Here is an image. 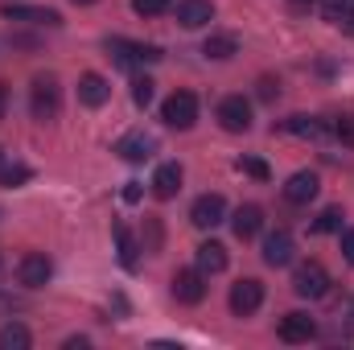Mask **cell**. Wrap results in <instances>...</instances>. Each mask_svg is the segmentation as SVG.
I'll list each match as a JSON object with an SVG mask.
<instances>
[{"mask_svg": "<svg viewBox=\"0 0 354 350\" xmlns=\"http://www.w3.org/2000/svg\"><path fill=\"white\" fill-rule=\"evenodd\" d=\"M29 111H33L37 124L58 120V111H62V83L54 75H37L33 79V87H29Z\"/></svg>", "mask_w": 354, "mask_h": 350, "instance_id": "1", "label": "cell"}, {"mask_svg": "<svg viewBox=\"0 0 354 350\" xmlns=\"http://www.w3.org/2000/svg\"><path fill=\"white\" fill-rule=\"evenodd\" d=\"M50 276H54V264H50L46 252H29V256H21V264H17V280L25 288H41V284H50Z\"/></svg>", "mask_w": 354, "mask_h": 350, "instance_id": "8", "label": "cell"}, {"mask_svg": "<svg viewBox=\"0 0 354 350\" xmlns=\"http://www.w3.org/2000/svg\"><path fill=\"white\" fill-rule=\"evenodd\" d=\"M181 177H185L181 174V165H177V161H165V165L153 174V194H157V198H177Z\"/></svg>", "mask_w": 354, "mask_h": 350, "instance_id": "18", "label": "cell"}, {"mask_svg": "<svg viewBox=\"0 0 354 350\" xmlns=\"http://www.w3.org/2000/svg\"><path fill=\"white\" fill-rule=\"evenodd\" d=\"M338 29H342V33H351V37H354V8L346 12V17H342V25H338Z\"/></svg>", "mask_w": 354, "mask_h": 350, "instance_id": "35", "label": "cell"}, {"mask_svg": "<svg viewBox=\"0 0 354 350\" xmlns=\"http://www.w3.org/2000/svg\"><path fill=\"white\" fill-rule=\"evenodd\" d=\"M17 309H25V301H21V297H12V293H4V288H0V317H4V313H17Z\"/></svg>", "mask_w": 354, "mask_h": 350, "instance_id": "31", "label": "cell"}, {"mask_svg": "<svg viewBox=\"0 0 354 350\" xmlns=\"http://www.w3.org/2000/svg\"><path fill=\"white\" fill-rule=\"evenodd\" d=\"M297 260V239H292V231H272L264 239V264L268 268H288V264Z\"/></svg>", "mask_w": 354, "mask_h": 350, "instance_id": "10", "label": "cell"}, {"mask_svg": "<svg viewBox=\"0 0 354 350\" xmlns=\"http://www.w3.org/2000/svg\"><path fill=\"white\" fill-rule=\"evenodd\" d=\"M174 297L181 305H198L206 297V272L202 268H177L174 272Z\"/></svg>", "mask_w": 354, "mask_h": 350, "instance_id": "7", "label": "cell"}, {"mask_svg": "<svg viewBox=\"0 0 354 350\" xmlns=\"http://www.w3.org/2000/svg\"><path fill=\"white\" fill-rule=\"evenodd\" d=\"M218 124H223L227 132H248V128H252V103H248L243 95H227V99L218 103Z\"/></svg>", "mask_w": 354, "mask_h": 350, "instance_id": "9", "label": "cell"}, {"mask_svg": "<svg viewBox=\"0 0 354 350\" xmlns=\"http://www.w3.org/2000/svg\"><path fill=\"white\" fill-rule=\"evenodd\" d=\"M280 128H284V132H292V136H309V140L326 136V124H322V120H313V116H288Z\"/></svg>", "mask_w": 354, "mask_h": 350, "instance_id": "22", "label": "cell"}, {"mask_svg": "<svg viewBox=\"0 0 354 350\" xmlns=\"http://www.w3.org/2000/svg\"><path fill=\"white\" fill-rule=\"evenodd\" d=\"M202 54H206V58H214V62H227V58H235V54H239V42H235L231 33H210V37H206V46H202Z\"/></svg>", "mask_w": 354, "mask_h": 350, "instance_id": "20", "label": "cell"}, {"mask_svg": "<svg viewBox=\"0 0 354 350\" xmlns=\"http://www.w3.org/2000/svg\"><path fill=\"white\" fill-rule=\"evenodd\" d=\"M4 111H8V87L0 83V120H4Z\"/></svg>", "mask_w": 354, "mask_h": 350, "instance_id": "36", "label": "cell"}, {"mask_svg": "<svg viewBox=\"0 0 354 350\" xmlns=\"http://www.w3.org/2000/svg\"><path fill=\"white\" fill-rule=\"evenodd\" d=\"M33 177L29 165H0V185H8V190H17V185H25Z\"/></svg>", "mask_w": 354, "mask_h": 350, "instance_id": "25", "label": "cell"}, {"mask_svg": "<svg viewBox=\"0 0 354 350\" xmlns=\"http://www.w3.org/2000/svg\"><path fill=\"white\" fill-rule=\"evenodd\" d=\"M124 202H140V185H136V181H128V190H124Z\"/></svg>", "mask_w": 354, "mask_h": 350, "instance_id": "34", "label": "cell"}, {"mask_svg": "<svg viewBox=\"0 0 354 350\" xmlns=\"http://www.w3.org/2000/svg\"><path fill=\"white\" fill-rule=\"evenodd\" d=\"M297 4H313V0H297Z\"/></svg>", "mask_w": 354, "mask_h": 350, "instance_id": "38", "label": "cell"}, {"mask_svg": "<svg viewBox=\"0 0 354 350\" xmlns=\"http://www.w3.org/2000/svg\"><path fill=\"white\" fill-rule=\"evenodd\" d=\"M334 136H338L346 149H354V116H342V120L334 124Z\"/></svg>", "mask_w": 354, "mask_h": 350, "instance_id": "30", "label": "cell"}, {"mask_svg": "<svg viewBox=\"0 0 354 350\" xmlns=\"http://www.w3.org/2000/svg\"><path fill=\"white\" fill-rule=\"evenodd\" d=\"M115 153H120L128 165H140V161H149V157L157 153V140H153L149 132H128V136L115 140Z\"/></svg>", "mask_w": 354, "mask_h": 350, "instance_id": "12", "label": "cell"}, {"mask_svg": "<svg viewBox=\"0 0 354 350\" xmlns=\"http://www.w3.org/2000/svg\"><path fill=\"white\" fill-rule=\"evenodd\" d=\"M198 268H202L206 276L223 272V268H227V248H223V243H214V239H206V243L198 248Z\"/></svg>", "mask_w": 354, "mask_h": 350, "instance_id": "21", "label": "cell"}, {"mask_svg": "<svg viewBox=\"0 0 354 350\" xmlns=\"http://www.w3.org/2000/svg\"><path fill=\"white\" fill-rule=\"evenodd\" d=\"M354 8V0H322V12H326V21L330 25H342V17Z\"/></svg>", "mask_w": 354, "mask_h": 350, "instance_id": "28", "label": "cell"}, {"mask_svg": "<svg viewBox=\"0 0 354 350\" xmlns=\"http://www.w3.org/2000/svg\"><path fill=\"white\" fill-rule=\"evenodd\" d=\"M153 87H157V83H153L149 75L132 79V103H136V107H149V103H153Z\"/></svg>", "mask_w": 354, "mask_h": 350, "instance_id": "26", "label": "cell"}, {"mask_svg": "<svg viewBox=\"0 0 354 350\" xmlns=\"http://www.w3.org/2000/svg\"><path fill=\"white\" fill-rule=\"evenodd\" d=\"M342 256L346 264H354V231H342Z\"/></svg>", "mask_w": 354, "mask_h": 350, "instance_id": "33", "label": "cell"}, {"mask_svg": "<svg viewBox=\"0 0 354 350\" xmlns=\"http://www.w3.org/2000/svg\"><path fill=\"white\" fill-rule=\"evenodd\" d=\"M227 305H231V313H235V317H252V313L264 305V284H260L256 276H243L239 284H231Z\"/></svg>", "mask_w": 354, "mask_h": 350, "instance_id": "5", "label": "cell"}, {"mask_svg": "<svg viewBox=\"0 0 354 350\" xmlns=\"http://www.w3.org/2000/svg\"><path fill=\"white\" fill-rule=\"evenodd\" d=\"M33 342V334L21 326V322H8L4 330H0V350H29Z\"/></svg>", "mask_w": 354, "mask_h": 350, "instance_id": "23", "label": "cell"}, {"mask_svg": "<svg viewBox=\"0 0 354 350\" xmlns=\"http://www.w3.org/2000/svg\"><path fill=\"white\" fill-rule=\"evenodd\" d=\"M260 227H264V210L256 206V202H248V206H239L235 214H231V231L248 243V239H256L260 235Z\"/></svg>", "mask_w": 354, "mask_h": 350, "instance_id": "14", "label": "cell"}, {"mask_svg": "<svg viewBox=\"0 0 354 350\" xmlns=\"http://www.w3.org/2000/svg\"><path fill=\"white\" fill-rule=\"evenodd\" d=\"M161 120L177 128V132H185V128H194L198 124V95L194 91H174L165 103H161Z\"/></svg>", "mask_w": 354, "mask_h": 350, "instance_id": "4", "label": "cell"}, {"mask_svg": "<svg viewBox=\"0 0 354 350\" xmlns=\"http://www.w3.org/2000/svg\"><path fill=\"white\" fill-rule=\"evenodd\" d=\"M8 21H29V25H62V17L54 8H29V4H4Z\"/></svg>", "mask_w": 354, "mask_h": 350, "instance_id": "17", "label": "cell"}, {"mask_svg": "<svg viewBox=\"0 0 354 350\" xmlns=\"http://www.w3.org/2000/svg\"><path fill=\"white\" fill-rule=\"evenodd\" d=\"M111 235H115V252H120V264H124V268H136V260H140V248H136V239H132L128 223H111Z\"/></svg>", "mask_w": 354, "mask_h": 350, "instance_id": "19", "label": "cell"}, {"mask_svg": "<svg viewBox=\"0 0 354 350\" xmlns=\"http://www.w3.org/2000/svg\"><path fill=\"white\" fill-rule=\"evenodd\" d=\"M276 334H280V342H309L313 334H317V322L309 317V313H301V309H292V313H284L280 317V326H276Z\"/></svg>", "mask_w": 354, "mask_h": 350, "instance_id": "11", "label": "cell"}, {"mask_svg": "<svg viewBox=\"0 0 354 350\" xmlns=\"http://www.w3.org/2000/svg\"><path fill=\"white\" fill-rule=\"evenodd\" d=\"M107 54L115 58V66L124 71H136L145 62H161V46H140V42H128V37H107Z\"/></svg>", "mask_w": 354, "mask_h": 350, "instance_id": "2", "label": "cell"}, {"mask_svg": "<svg viewBox=\"0 0 354 350\" xmlns=\"http://www.w3.org/2000/svg\"><path fill=\"white\" fill-rule=\"evenodd\" d=\"M239 174L256 177V181H268V177H272V169H268L260 157H239Z\"/></svg>", "mask_w": 354, "mask_h": 350, "instance_id": "29", "label": "cell"}, {"mask_svg": "<svg viewBox=\"0 0 354 350\" xmlns=\"http://www.w3.org/2000/svg\"><path fill=\"white\" fill-rule=\"evenodd\" d=\"M0 165H4V153H0Z\"/></svg>", "mask_w": 354, "mask_h": 350, "instance_id": "39", "label": "cell"}, {"mask_svg": "<svg viewBox=\"0 0 354 350\" xmlns=\"http://www.w3.org/2000/svg\"><path fill=\"white\" fill-rule=\"evenodd\" d=\"M313 231L317 235H330V231H342V210L338 206H326L317 219H313Z\"/></svg>", "mask_w": 354, "mask_h": 350, "instance_id": "24", "label": "cell"}, {"mask_svg": "<svg viewBox=\"0 0 354 350\" xmlns=\"http://www.w3.org/2000/svg\"><path fill=\"white\" fill-rule=\"evenodd\" d=\"M177 21L185 29H202L214 21V4L210 0H177Z\"/></svg>", "mask_w": 354, "mask_h": 350, "instance_id": "15", "label": "cell"}, {"mask_svg": "<svg viewBox=\"0 0 354 350\" xmlns=\"http://www.w3.org/2000/svg\"><path fill=\"white\" fill-rule=\"evenodd\" d=\"M317 190H322L317 174L301 169V174H292L288 181H284V202H292V206H305V202H313V198H317Z\"/></svg>", "mask_w": 354, "mask_h": 350, "instance_id": "13", "label": "cell"}, {"mask_svg": "<svg viewBox=\"0 0 354 350\" xmlns=\"http://www.w3.org/2000/svg\"><path fill=\"white\" fill-rule=\"evenodd\" d=\"M276 95H280V83H276V79H260V99H264V103H272Z\"/></svg>", "mask_w": 354, "mask_h": 350, "instance_id": "32", "label": "cell"}, {"mask_svg": "<svg viewBox=\"0 0 354 350\" xmlns=\"http://www.w3.org/2000/svg\"><path fill=\"white\" fill-rule=\"evenodd\" d=\"M169 8H174V0H132V12L136 17H161Z\"/></svg>", "mask_w": 354, "mask_h": 350, "instance_id": "27", "label": "cell"}, {"mask_svg": "<svg viewBox=\"0 0 354 350\" xmlns=\"http://www.w3.org/2000/svg\"><path fill=\"white\" fill-rule=\"evenodd\" d=\"M75 4H95V0H75Z\"/></svg>", "mask_w": 354, "mask_h": 350, "instance_id": "37", "label": "cell"}, {"mask_svg": "<svg viewBox=\"0 0 354 350\" xmlns=\"http://www.w3.org/2000/svg\"><path fill=\"white\" fill-rule=\"evenodd\" d=\"M107 99H111V83H107L103 75L91 71V75L79 79V103H87V107H103Z\"/></svg>", "mask_w": 354, "mask_h": 350, "instance_id": "16", "label": "cell"}, {"mask_svg": "<svg viewBox=\"0 0 354 350\" xmlns=\"http://www.w3.org/2000/svg\"><path fill=\"white\" fill-rule=\"evenodd\" d=\"M223 219H227V198H223V194H202V198H194V206H189V223H194V227L210 231V227H218Z\"/></svg>", "mask_w": 354, "mask_h": 350, "instance_id": "6", "label": "cell"}, {"mask_svg": "<svg viewBox=\"0 0 354 350\" xmlns=\"http://www.w3.org/2000/svg\"><path fill=\"white\" fill-rule=\"evenodd\" d=\"M292 293L305 297V301L326 297V293H330V272H326V264H317V260L297 264V272H292Z\"/></svg>", "mask_w": 354, "mask_h": 350, "instance_id": "3", "label": "cell"}]
</instances>
